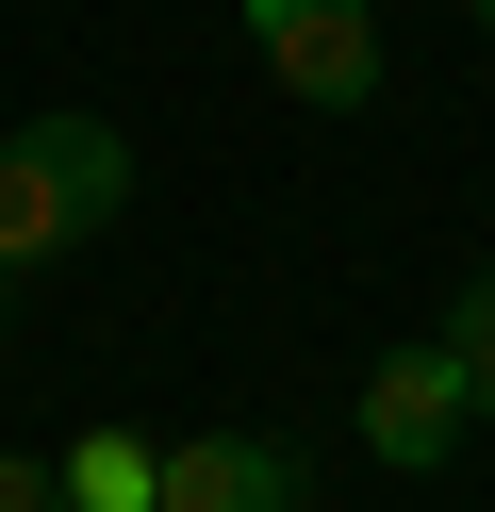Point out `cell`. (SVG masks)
<instances>
[{
    "label": "cell",
    "instance_id": "obj_1",
    "mask_svg": "<svg viewBox=\"0 0 495 512\" xmlns=\"http://www.w3.org/2000/svg\"><path fill=\"white\" fill-rule=\"evenodd\" d=\"M116 199H132V133H99V116H17V133H0V265L99 248Z\"/></svg>",
    "mask_w": 495,
    "mask_h": 512
},
{
    "label": "cell",
    "instance_id": "obj_3",
    "mask_svg": "<svg viewBox=\"0 0 495 512\" xmlns=\"http://www.w3.org/2000/svg\"><path fill=\"white\" fill-rule=\"evenodd\" d=\"M462 430H479V397H462V364H446V347H396V364H363V463H380V479H429Z\"/></svg>",
    "mask_w": 495,
    "mask_h": 512
},
{
    "label": "cell",
    "instance_id": "obj_7",
    "mask_svg": "<svg viewBox=\"0 0 495 512\" xmlns=\"http://www.w3.org/2000/svg\"><path fill=\"white\" fill-rule=\"evenodd\" d=\"M0 512H66V479H50V446H0Z\"/></svg>",
    "mask_w": 495,
    "mask_h": 512
},
{
    "label": "cell",
    "instance_id": "obj_8",
    "mask_svg": "<svg viewBox=\"0 0 495 512\" xmlns=\"http://www.w3.org/2000/svg\"><path fill=\"white\" fill-rule=\"evenodd\" d=\"M0 331H17V265H0Z\"/></svg>",
    "mask_w": 495,
    "mask_h": 512
},
{
    "label": "cell",
    "instance_id": "obj_9",
    "mask_svg": "<svg viewBox=\"0 0 495 512\" xmlns=\"http://www.w3.org/2000/svg\"><path fill=\"white\" fill-rule=\"evenodd\" d=\"M462 17H479V50H495V0H462Z\"/></svg>",
    "mask_w": 495,
    "mask_h": 512
},
{
    "label": "cell",
    "instance_id": "obj_4",
    "mask_svg": "<svg viewBox=\"0 0 495 512\" xmlns=\"http://www.w3.org/2000/svg\"><path fill=\"white\" fill-rule=\"evenodd\" d=\"M149 512H297V446H264V430H165Z\"/></svg>",
    "mask_w": 495,
    "mask_h": 512
},
{
    "label": "cell",
    "instance_id": "obj_6",
    "mask_svg": "<svg viewBox=\"0 0 495 512\" xmlns=\"http://www.w3.org/2000/svg\"><path fill=\"white\" fill-rule=\"evenodd\" d=\"M429 347L462 364V397H479V430H495V265H479V281L446 298V331H429Z\"/></svg>",
    "mask_w": 495,
    "mask_h": 512
},
{
    "label": "cell",
    "instance_id": "obj_5",
    "mask_svg": "<svg viewBox=\"0 0 495 512\" xmlns=\"http://www.w3.org/2000/svg\"><path fill=\"white\" fill-rule=\"evenodd\" d=\"M50 479H66V512H149L165 446L149 430H83V446H50Z\"/></svg>",
    "mask_w": 495,
    "mask_h": 512
},
{
    "label": "cell",
    "instance_id": "obj_2",
    "mask_svg": "<svg viewBox=\"0 0 495 512\" xmlns=\"http://www.w3.org/2000/svg\"><path fill=\"white\" fill-rule=\"evenodd\" d=\"M231 17H248V50L281 67V100H314V116L380 100V0H231Z\"/></svg>",
    "mask_w": 495,
    "mask_h": 512
}]
</instances>
